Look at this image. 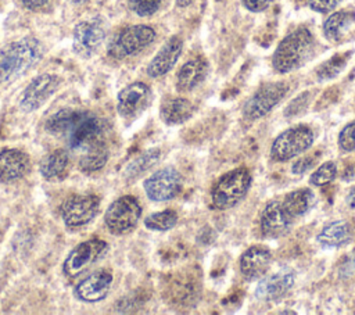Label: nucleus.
Listing matches in <instances>:
<instances>
[{"mask_svg":"<svg viewBox=\"0 0 355 315\" xmlns=\"http://www.w3.org/2000/svg\"><path fill=\"white\" fill-rule=\"evenodd\" d=\"M46 130L65 144L86 173L100 171L110 158V126L104 118L85 108H61L50 115Z\"/></svg>","mask_w":355,"mask_h":315,"instance_id":"nucleus-1","label":"nucleus"},{"mask_svg":"<svg viewBox=\"0 0 355 315\" xmlns=\"http://www.w3.org/2000/svg\"><path fill=\"white\" fill-rule=\"evenodd\" d=\"M44 54L42 42L33 36L0 47V85L15 80L36 65Z\"/></svg>","mask_w":355,"mask_h":315,"instance_id":"nucleus-2","label":"nucleus"},{"mask_svg":"<svg viewBox=\"0 0 355 315\" xmlns=\"http://www.w3.org/2000/svg\"><path fill=\"white\" fill-rule=\"evenodd\" d=\"M315 51V39L309 29L300 26L286 35L277 44L272 65L280 74L291 72L302 67Z\"/></svg>","mask_w":355,"mask_h":315,"instance_id":"nucleus-3","label":"nucleus"},{"mask_svg":"<svg viewBox=\"0 0 355 315\" xmlns=\"http://www.w3.org/2000/svg\"><path fill=\"white\" fill-rule=\"evenodd\" d=\"M251 173L247 168H236L222 175L211 190V201L216 210H229L237 205L248 193Z\"/></svg>","mask_w":355,"mask_h":315,"instance_id":"nucleus-4","label":"nucleus"},{"mask_svg":"<svg viewBox=\"0 0 355 315\" xmlns=\"http://www.w3.org/2000/svg\"><path fill=\"white\" fill-rule=\"evenodd\" d=\"M155 39V31L148 25H129L121 29L108 43L107 53L114 60L135 56L150 46Z\"/></svg>","mask_w":355,"mask_h":315,"instance_id":"nucleus-5","label":"nucleus"},{"mask_svg":"<svg viewBox=\"0 0 355 315\" xmlns=\"http://www.w3.org/2000/svg\"><path fill=\"white\" fill-rule=\"evenodd\" d=\"M141 216V205L135 196H121L114 200L104 214L107 229L116 236L130 233Z\"/></svg>","mask_w":355,"mask_h":315,"instance_id":"nucleus-6","label":"nucleus"},{"mask_svg":"<svg viewBox=\"0 0 355 315\" xmlns=\"http://www.w3.org/2000/svg\"><path fill=\"white\" fill-rule=\"evenodd\" d=\"M313 143V132L306 125H297L283 130L270 146V155L275 161H288L308 148Z\"/></svg>","mask_w":355,"mask_h":315,"instance_id":"nucleus-7","label":"nucleus"},{"mask_svg":"<svg viewBox=\"0 0 355 315\" xmlns=\"http://www.w3.org/2000/svg\"><path fill=\"white\" fill-rule=\"evenodd\" d=\"M108 243L101 239H89L75 246L62 264V272L68 278H76L86 272L93 264L105 257Z\"/></svg>","mask_w":355,"mask_h":315,"instance_id":"nucleus-8","label":"nucleus"},{"mask_svg":"<svg viewBox=\"0 0 355 315\" xmlns=\"http://www.w3.org/2000/svg\"><path fill=\"white\" fill-rule=\"evenodd\" d=\"M105 39V25L101 17L78 22L72 32V50L80 58H90Z\"/></svg>","mask_w":355,"mask_h":315,"instance_id":"nucleus-9","label":"nucleus"},{"mask_svg":"<svg viewBox=\"0 0 355 315\" xmlns=\"http://www.w3.org/2000/svg\"><path fill=\"white\" fill-rule=\"evenodd\" d=\"M288 92V83L269 82L261 86L243 105V117L248 121H255L266 115L275 105H277Z\"/></svg>","mask_w":355,"mask_h":315,"instance_id":"nucleus-10","label":"nucleus"},{"mask_svg":"<svg viewBox=\"0 0 355 315\" xmlns=\"http://www.w3.org/2000/svg\"><path fill=\"white\" fill-rule=\"evenodd\" d=\"M182 186V175L173 167L161 168L143 182L144 191L153 201H168L175 198L180 193Z\"/></svg>","mask_w":355,"mask_h":315,"instance_id":"nucleus-11","label":"nucleus"},{"mask_svg":"<svg viewBox=\"0 0 355 315\" xmlns=\"http://www.w3.org/2000/svg\"><path fill=\"white\" fill-rule=\"evenodd\" d=\"M61 216L68 228L89 223L100 211V198L96 194H73L61 205Z\"/></svg>","mask_w":355,"mask_h":315,"instance_id":"nucleus-12","label":"nucleus"},{"mask_svg":"<svg viewBox=\"0 0 355 315\" xmlns=\"http://www.w3.org/2000/svg\"><path fill=\"white\" fill-rule=\"evenodd\" d=\"M151 89L143 82H133L119 90L116 96V111L125 121L140 117L151 104Z\"/></svg>","mask_w":355,"mask_h":315,"instance_id":"nucleus-13","label":"nucleus"},{"mask_svg":"<svg viewBox=\"0 0 355 315\" xmlns=\"http://www.w3.org/2000/svg\"><path fill=\"white\" fill-rule=\"evenodd\" d=\"M61 78L55 74H42L33 78L19 97V108L32 112L40 108L60 87Z\"/></svg>","mask_w":355,"mask_h":315,"instance_id":"nucleus-14","label":"nucleus"},{"mask_svg":"<svg viewBox=\"0 0 355 315\" xmlns=\"http://www.w3.org/2000/svg\"><path fill=\"white\" fill-rule=\"evenodd\" d=\"M295 282V272L286 266L270 275L262 276L255 287V297L262 301H275L284 297Z\"/></svg>","mask_w":355,"mask_h":315,"instance_id":"nucleus-15","label":"nucleus"},{"mask_svg":"<svg viewBox=\"0 0 355 315\" xmlns=\"http://www.w3.org/2000/svg\"><path fill=\"white\" fill-rule=\"evenodd\" d=\"M112 280V273L108 269H97L75 286V297L85 303H98L108 296Z\"/></svg>","mask_w":355,"mask_h":315,"instance_id":"nucleus-16","label":"nucleus"},{"mask_svg":"<svg viewBox=\"0 0 355 315\" xmlns=\"http://www.w3.org/2000/svg\"><path fill=\"white\" fill-rule=\"evenodd\" d=\"M182 51H183L182 39L179 36L169 37L150 61L147 67V75L150 78H159L168 74L178 62Z\"/></svg>","mask_w":355,"mask_h":315,"instance_id":"nucleus-17","label":"nucleus"},{"mask_svg":"<svg viewBox=\"0 0 355 315\" xmlns=\"http://www.w3.org/2000/svg\"><path fill=\"white\" fill-rule=\"evenodd\" d=\"M31 168V158L18 148H4L0 151V182L14 183L22 179Z\"/></svg>","mask_w":355,"mask_h":315,"instance_id":"nucleus-18","label":"nucleus"},{"mask_svg":"<svg viewBox=\"0 0 355 315\" xmlns=\"http://www.w3.org/2000/svg\"><path fill=\"white\" fill-rule=\"evenodd\" d=\"M272 261V254L265 246H251L240 257L239 266L241 275L247 280L261 279L268 271Z\"/></svg>","mask_w":355,"mask_h":315,"instance_id":"nucleus-19","label":"nucleus"},{"mask_svg":"<svg viewBox=\"0 0 355 315\" xmlns=\"http://www.w3.org/2000/svg\"><path fill=\"white\" fill-rule=\"evenodd\" d=\"M261 230L266 237H280L291 226V219L282 207V201H269L261 212Z\"/></svg>","mask_w":355,"mask_h":315,"instance_id":"nucleus-20","label":"nucleus"},{"mask_svg":"<svg viewBox=\"0 0 355 315\" xmlns=\"http://www.w3.org/2000/svg\"><path fill=\"white\" fill-rule=\"evenodd\" d=\"M354 237V228L348 221L337 219L326 223L316 236V241L326 248H338L348 244Z\"/></svg>","mask_w":355,"mask_h":315,"instance_id":"nucleus-21","label":"nucleus"},{"mask_svg":"<svg viewBox=\"0 0 355 315\" xmlns=\"http://www.w3.org/2000/svg\"><path fill=\"white\" fill-rule=\"evenodd\" d=\"M207 71L208 64L201 57H196L186 61L176 74V89L179 92L193 90L205 79Z\"/></svg>","mask_w":355,"mask_h":315,"instance_id":"nucleus-22","label":"nucleus"},{"mask_svg":"<svg viewBox=\"0 0 355 315\" xmlns=\"http://www.w3.org/2000/svg\"><path fill=\"white\" fill-rule=\"evenodd\" d=\"M194 105L184 97H165L159 105V117L166 125H179L191 118Z\"/></svg>","mask_w":355,"mask_h":315,"instance_id":"nucleus-23","label":"nucleus"},{"mask_svg":"<svg viewBox=\"0 0 355 315\" xmlns=\"http://www.w3.org/2000/svg\"><path fill=\"white\" fill-rule=\"evenodd\" d=\"M316 204L315 193L311 189H297L290 191L282 201V207L287 216L293 221L295 218L304 216Z\"/></svg>","mask_w":355,"mask_h":315,"instance_id":"nucleus-24","label":"nucleus"},{"mask_svg":"<svg viewBox=\"0 0 355 315\" xmlns=\"http://www.w3.org/2000/svg\"><path fill=\"white\" fill-rule=\"evenodd\" d=\"M355 24V12L352 11H336L330 14L323 22V35L331 42L337 43L349 32Z\"/></svg>","mask_w":355,"mask_h":315,"instance_id":"nucleus-25","label":"nucleus"},{"mask_svg":"<svg viewBox=\"0 0 355 315\" xmlns=\"http://www.w3.org/2000/svg\"><path fill=\"white\" fill-rule=\"evenodd\" d=\"M69 153L65 148H55L47 153L39 164V172L44 179H55L64 175L69 164Z\"/></svg>","mask_w":355,"mask_h":315,"instance_id":"nucleus-26","label":"nucleus"},{"mask_svg":"<svg viewBox=\"0 0 355 315\" xmlns=\"http://www.w3.org/2000/svg\"><path fill=\"white\" fill-rule=\"evenodd\" d=\"M176 223H178V214L173 210H164L159 212H154L144 219V226L155 232L169 230Z\"/></svg>","mask_w":355,"mask_h":315,"instance_id":"nucleus-27","label":"nucleus"},{"mask_svg":"<svg viewBox=\"0 0 355 315\" xmlns=\"http://www.w3.org/2000/svg\"><path fill=\"white\" fill-rule=\"evenodd\" d=\"M161 151L157 148L148 150L144 154H141L140 157H137L135 161L130 162V165L126 168L128 172V178L130 176H139L141 172H144L146 169H148L150 167H153L158 160H159Z\"/></svg>","mask_w":355,"mask_h":315,"instance_id":"nucleus-28","label":"nucleus"},{"mask_svg":"<svg viewBox=\"0 0 355 315\" xmlns=\"http://www.w3.org/2000/svg\"><path fill=\"white\" fill-rule=\"evenodd\" d=\"M337 176V164L334 161H326L320 164L309 176V185L312 186H323L330 183Z\"/></svg>","mask_w":355,"mask_h":315,"instance_id":"nucleus-29","label":"nucleus"},{"mask_svg":"<svg viewBox=\"0 0 355 315\" xmlns=\"http://www.w3.org/2000/svg\"><path fill=\"white\" fill-rule=\"evenodd\" d=\"M128 7L139 17H150L161 7V0H128Z\"/></svg>","mask_w":355,"mask_h":315,"instance_id":"nucleus-30","label":"nucleus"},{"mask_svg":"<svg viewBox=\"0 0 355 315\" xmlns=\"http://www.w3.org/2000/svg\"><path fill=\"white\" fill-rule=\"evenodd\" d=\"M338 146L343 151H355V121L347 124L338 133Z\"/></svg>","mask_w":355,"mask_h":315,"instance_id":"nucleus-31","label":"nucleus"},{"mask_svg":"<svg viewBox=\"0 0 355 315\" xmlns=\"http://www.w3.org/2000/svg\"><path fill=\"white\" fill-rule=\"evenodd\" d=\"M345 65V58L343 57H334L331 60H329L327 62H324L323 65H320V68L318 69V78L319 79H329L336 76L343 67Z\"/></svg>","mask_w":355,"mask_h":315,"instance_id":"nucleus-32","label":"nucleus"},{"mask_svg":"<svg viewBox=\"0 0 355 315\" xmlns=\"http://www.w3.org/2000/svg\"><path fill=\"white\" fill-rule=\"evenodd\" d=\"M309 92H304L300 96H297L294 100L290 101V104L287 105V108L284 110V115L286 117H294L298 115L301 111H304L308 105L309 101Z\"/></svg>","mask_w":355,"mask_h":315,"instance_id":"nucleus-33","label":"nucleus"},{"mask_svg":"<svg viewBox=\"0 0 355 315\" xmlns=\"http://www.w3.org/2000/svg\"><path fill=\"white\" fill-rule=\"evenodd\" d=\"M318 160V155H305V157H301L300 160H297L293 167H291V172L295 173V175H302L305 172H308L316 162Z\"/></svg>","mask_w":355,"mask_h":315,"instance_id":"nucleus-34","label":"nucleus"},{"mask_svg":"<svg viewBox=\"0 0 355 315\" xmlns=\"http://www.w3.org/2000/svg\"><path fill=\"white\" fill-rule=\"evenodd\" d=\"M340 1L341 0H308V4L311 7V10L320 12V14H326V12L333 11L338 6Z\"/></svg>","mask_w":355,"mask_h":315,"instance_id":"nucleus-35","label":"nucleus"},{"mask_svg":"<svg viewBox=\"0 0 355 315\" xmlns=\"http://www.w3.org/2000/svg\"><path fill=\"white\" fill-rule=\"evenodd\" d=\"M243 6L252 12H261L266 10L273 0H241Z\"/></svg>","mask_w":355,"mask_h":315,"instance_id":"nucleus-36","label":"nucleus"},{"mask_svg":"<svg viewBox=\"0 0 355 315\" xmlns=\"http://www.w3.org/2000/svg\"><path fill=\"white\" fill-rule=\"evenodd\" d=\"M21 3L29 10H39L49 3V0H21Z\"/></svg>","mask_w":355,"mask_h":315,"instance_id":"nucleus-37","label":"nucleus"},{"mask_svg":"<svg viewBox=\"0 0 355 315\" xmlns=\"http://www.w3.org/2000/svg\"><path fill=\"white\" fill-rule=\"evenodd\" d=\"M345 204L348 208L355 210V185L349 189V191L345 196Z\"/></svg>","mask_w":355,"mask_h":315,"instance_id":"nucleus-38","label":"nucleus"},{"mask_svg":"<svg viewBox=\"0 0 355 315\" xmlns=\"http://www.w3.org/2000/svg\"><path fill=\"white\" fill-rule=\"evenodd\" d=\"M193 1H194V0H176V6L184 8V7H189Z\"/></svg>","mask_w":355,"mask_h":315,"instance_id":"nucleus-39","label":"nucleus"},{"mask_svg":"<svg viewBox=\"0 0 355 315\" xmlns=\"http://www.w3.org/2000/svg\"><path fill=\"white\" fill-rule=\"evenodd\" d=\"M68 1L72 3V4H83V3H86L89 0H68Z\"/></svg>","mask_w":355,"mask_h":315,"instance_id":"nucleus-40","label":"nucleus"}]
</instances>
